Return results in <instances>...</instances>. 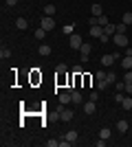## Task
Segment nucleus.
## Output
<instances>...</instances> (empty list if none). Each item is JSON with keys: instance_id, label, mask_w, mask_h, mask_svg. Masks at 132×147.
I'll list each match as a JSON object with an SVG mask.
<instances>
[{"instance_id": "obj_1", "label": "nucleus", "mask_w": 132, "mask_h": 147, "mask_svg": "<svg viewBox=\"0 0 132 147\" xmlns=\"http://www.w3.org/2000/svg\"><path fill=\"white\" fill-rule=\"evenodd\" d=\"M114 46H119V49H126L128 46V35L126 33H114Z\"/></svg>"}, {"instance_id": "obj_2", "label": "nucleus", "mask_w": 132, "mask_h": 147, "mask_svg": "<svg viewBox=\"0 0 132 147\" xmlns=\"http://www.w3.org/2000/svg\"><path fill=\"white\" fill-rule=\"evenodd\" d=\"M68 42H70V49H73V51H79V49H82V44H84V40H82V35H77V33H73Z\"/></svg>"}, {"instance_id": "obj_3", "label": "nucleus", "mask_w": 132, "mask_h": 147, "mask_svg": "<svg viewBox=\"0 0 132 147\" xmlns=\"http://www.w3.org/2000/svg\"><path fill=\"white\" fill-rule=\"evenodd\" d=\"M114 61H117V57H114L112 53H106V55H101V66H104V68H110Z\"/></svg>"}, {"instance_id": "obj_4", "label": "nucleus", "mask_w": 132, "mask_h": 147, "mask_svg": "<svg viewBox=\"0 0 132 147\" xmlns=\"http://www.w3.org/2000/svg\"><path fill=\"white\" fill-rule=\"evenodd\" d=\"M40 26H42L44 31H53V26H55V20L51 18V16H46V18L40 20Z\"/></svg>"}, {"instance_id": "obj_5", "label": "nucleus", "mask_w": 132, "mask_h": 147, "mask_svg": "<svg viewBox=\"0 0 132 147\" xmlns=\"http://www.w3.org/2000/svg\"><path fill=\"white\" fill-rule=\"evenodd\" d=\"M90 51H93V49H90V44H86V42H84V44H82V49H79L82 61H88V57H90Z\"/></svg>"}, {"instance_id": "obj_6", "label": "nucleus", "mask_w": 132, "mask_h": 147, "mask_svg": "<svg viewBox=\"0 0 132 147\" xmlns=\"http://www.w3.org/2000/svg\"><path fill=\"white\" fill-rule=\"evenodd\" d=\"M57 117L62 119L64 123H68V121H73V117H75V114H73V110H66V108H64V110L60 112V114H57Z\"/></svg>"}, {"instance_id": "obj_7", "label": "nucleus", "mask_w": 132, "mask_h": 147, "mask_svg": "<svg viewBox=\"0 0 132 147\" xmlns=\"http://www.w3.org/2000/svg\"><path fill=\"white\" fill-rule=\"evenodd\" d=\"M64 138H66V141H70L73 145H75V143L79 141V134H77L75 129H70V132H66V134H64Z\"/></svg>"}, {"instance_id": "obj_8", "label": "nucleus", "mask_w": 132, "mask_h": 147, "mask_svg": "<svg viewBox=\"0 0 132 147\" xmlns=\"http://www.w3.org/2000/svg\"><path fill=\"white\" fill-rule=\"evenodd\" d=\"M114 33H117V26H114L112 22H108V24L104 26V35H108V37H110V35H114Z\"/></svg>"}, {"instance_id": "obj_9", "label": "nucleus", "mask_w": 132, "mask_h": 147, "mask_svg": "<svg viewBox=\"0 0 132 147\" xmlns=\"http://www.w3.org/2000/svg\"><path fill=\"white\" fill-rule=\"evenodd\" d=\"M84 112H86V114H95V112H97V105H95V101H88V103H84Z\"/></svg>"}, {"instance_id": "obj_10", "label": "nucleus", "mask_w": 132, "mask_h": 147, "mask_svg": "<svg viewBox=\"0 0 132 147\" xmlns=\"http://www.w3.org/2000/svg\"><path fill=\"white\" fill-rule=\"evenodd\" d=\"M38 53H40V55H42V57H46V55H51L53 51H51V46H49V44H40Z\"/></svg>"}, {"instance_id": "obj_11", "label": "nucleus", "mask_w": 132, "mask_h": 147, "mask_svg": "<svg viewBox=\"0 0 132 147\" xmlns=\"http://www.w3.org/2000/svg\"><path fill=\"white\" fill-rule=\"evenodd\" d=\"M90 35H95V37H101V35H104V26H99V24L90 26Z\"/></svg>"}, {"instance_id": "obj_12", "label": "nucleus", "mask_w": 132, "mask_h": 147, "mask_svg": "<svg viewBox=\"0 0 132 147\" xmlns=\"http://www.w3.org/2000/svg\"><path fill=\"white\" fill-rule=\"evenodd\" d=\"M121 66L126 68V70H132V55H126L121 59Z\"/></svg>"}, {"instance_id": "obj_13", "label": "nucleus", "mask_w": 132, "mask_h": 147, "mask_svg": "<svg viewBox=\"0 0 132 147\" xmlns=\"http://www.w3.org/2000/svg\"><path fill=\"white\" fill-rule=\"evenodd\" d=\"M90 13H93V16H97V18H99V16H104V9H101V5H97V2H95V5L90 7Z\"/></svg>"}, {"instance_id": "obj_14", "label": "nucleus", "mask_w": 132, "mask_h": 147, "mask_svg": "<svg viewBox=\"0 0 132 147\" xmlns=\"http://www.w3.org/2000/svg\"><path fill=\"white\" fill-rule=\"evenodd\" d=\"M73 103H75V105H82V103H84V97H82V92L73 90Z\"/></svg>"}, {"instance_id": "obj_15", "label": "nucleus", "mask_w": 132, "mask_h": 147, "mask_svg": "<svg viewBox=\"0 0 132 147\" xmlns=\"http://www.w3.org/2000/svg\"><path fill=\"white\" fill-rule=\"evenodd\" d=\"M55 13H57L55 5H46V7H44V16H51V18H53V16H55Z\"/></svg>"}, {"instance_id": "obj_16", "label": "nucleus", "mask_w": 132, "mask_h": 147, "mask_svg": "<svg viewBox=\"0 0 132 147\" xmlns=\"http://www.w3.org/2000/svg\"><path fill=\"white\" fill-rule=\"evenodd\" d=\"M117 132L126 134V132H128V121H117Z\"/></svg>"}, {"instance_id": "obj_17", "label": "nucleus", "mask_w": 132, "mask_h": 147, "mask_svg": "<svg viewBox=\"0 0 132 147\" xmlns=\"http://www.w3.org/2000/svg\"><path fill=\"white\" fill-rule=\"evenodd\" d=\"M121 108H123V110H130L132 108V94H128V97L121 101Z\"/></svg>"}, {"instance_id": "obj_18", "label": "nucleus", "mask_w": 132, "mask_h": 147, "mask_svg": "<svg viewBox=\"0 0 132 147\" xmlns=\"http://www.w3.org/2000/svg\"><path fill=\"white\" fill-rule=\"evenodd\" d=\"M16 26H18L20 31H24L26 26H29V22H26V18H18V20H16Z\"/></svg>"}, {"instance_id": "obj_19", "label": "nucleus", "mask_w": 132, "mask_h": 147, "mask_svg": "<svg viewBox=\"0 0 132 147\" xmlns=\"http://www.w3.org/2000/svg\"><path fill=\"white\" fill-rule=\"evenodd\" d=\"M62 33H64V35H73V33H75V26H73V24H64Z\"/></svg>"}, {"instance_id": "obj_20", "label": "nucleus", "mask_w": 132, "mask_h": 147, "mask_svg": "<svg viewBox=\"0 0 132 147\" xmlns=\"http://www.w3.org/2000/svg\"><path fill=\"white\" fill-rule=\"evenodd\" d=\"M108 88H110L108 79H101V81H97V90H108Z\"/></svg>"}, {"instance_id": "obj_21", "label": "nucleus", "mask_w": 132, "mask_h": 147, "mask_svg": "<svg viewBox=\"0 0 132 147\" xmlns=\"http://www.w3.org/2000/svg\"><path fill=\"white\" fill-rule=\"evenodd\" d=\"M99 138L108 141V138H110V129H108V127H101V129H99Z\"/></svg>"}, {"instance_id": "obj_22", "label": "nucleus", "mask_w": 132, "mask_h": 147, "mask_svg": "<svg viewBox=\"0 0 132 147\" xmlns=\"http://www.w3.org/2000/svg\"><path fill=\"white\" fill-rule=\"evenodd\" d=\"M121 20H123V24H128V26H130V24H132V11H126Z\"/></svg>"}, {"instance_id": "obj_23", "label": "nucleus", "mask_w": 132, "mask_h": 147, "mask_svg": "<svg viewBox=\"0 0 132 147\" xmlns=\"http://www.w3.org/2000/svg\"><path fill=\"white\" fill-rule=\"evenodd\" d=\"M9 57H11V51L2 46V49H0V59H9Z\"/></svg>"}, {"instance_id": "obj_24", "label": "nucleus", "mask_w": 132, "mask_h": 147, "mask_svg": "<svg viewBox=\"0 0 132 147\" xmlns=\"http://www.w3.org/2000/svg\"><path fill=\"white\" fill-rule=\"evenodd\" d=\"M106 77H108V70H97V73H95V79H97V81L106 79Z\"/></svg>"}, {"instance_id": "obj_25", "label": "nucleus", "mask_w": 132, "mask_h": 147, "mask_svg": "<svg viewBox=\"0 0 132 147\" xmlns=\"http://www.w3.org/2000/svg\"><path fill=\"white\" fill-rule=\"evenodd\" d=\"M106 79H108V84H110V86H114V84H117V75H114L112 70H110V73H108V77H106Z\"/></svg>"}, {"instance_id": "obj_26", "label": "nucleus", "mask_w": 132, "mask_h": 147, "mask_svg": "<svg viewBox=\"0 0 132 147\" xmlns=\"http://www.w3.org/2000/svg\"><path fill=\"white\" fill-rule=\"evenodd\" d=\"M46 33H49V31H44L42 26H40V29L35 31V37H38V40H44V37H46Z\"/></svg>"}, {"instance_id": "obj_27", "label": "nucleus", "mask_w": 132, "mask_h": 147, "mask_svg": "<svg viewBox=\"0 0 132 147\" xmlns=\"http://www.w3.org/2000/svg\"><path fill=\"white\" fill-rule=\"evenodd\" d=\"M57 75H66V70H68V68H66V64H57Z\"/></svg>"}, {"instance_id": "obj_28", "label": "nucleus", "mask_w": 132, "mask_h": 147, "mask_svg": "<svg viewBox=\"0 0 132 147\" xmlns=\"http://www.w3.org/2000/svg\"><path fill=\"white\" fill-rule=\"evenodd\" d=\"M114 88H117V92H119V90H126V81H117Z\"/></svg>"}, {"instance_id": "obj_29", "label": "nucleus", "mask_w": 132, "mask_h": 147, "mask_svg": "<svg viewBox=\"0 0 132 147\" xmlns=\"http://www.w3.org/2000/svg\"><path fill=\"white\" fill-rule=\"evenodd\" d=\"M97 99H99V90H93V92H90V101L97 103Z\"/></svg>"}, {"instance_id": "obj_30", "label": "nucleus", "mask_w": 132, "mask_h": 147, "mask_svg": "<svg viewBox=\"0 0 132 147\" xmlns=\"http://www.w3.org/2000/svg\"><path fill=\"white\" fill-rule=\"evenodd\" d=\"M108 22H110V20H108L106 16H99V26H106Z\"/></svg>"}, {"instance_id": "obj_31", "label": "nucleus", "mask_w": 132, "mask_h": 147, "mask_svg": "<svg viewBox=\"0 0 132 147\" xmlns=\"http://www.w3.org/2000/svg\"><path fill=\"white\" fill-rule=\"evenodd\" d=\"M114 26H117V33H126V26H128V24H123V22H121V24H114Z\"/></svg>"}, {"instance_id": "obj_32", "label": "nucleus", "mask_w": 132, "mask_h": 147, "mask_svg": "<svg viewBox=\"0 0 132 147\" xmlns=\"http://www.w3.org/2000/svg\"><path fill=\"white\" fill-rule=\"evenodd\" d=\"M46 145H49V147H60V141H55V138H51V141H46Z\"/></svg>"}, {"instance_id": "obj_33", "label": "nucleus", "mask_w": 132, "mask_h": 147, "mask_svg": "<svg viewBox=\"0 0 132 147\" xmlns=\"http://www.w3.org/2000/svg\"><path fill=\"white\" fill-rule=\"evenodd\" d=\"M123 81H126V84H132V70H126V79Z\"/></svg>"}, {"instance_id": "obj_34", "label": "nucleus", "mask_w": 132, "mask_h": 147, "mask_svg": "<svg viewBox=\"0 0 132 147\" xmlns=\"http://www.w3.org/2000/svg\"><path fill=\"white\" fill-rule=\"evenodd\" d=\"M5 2H7V7H16L18 5V0H5Z\"/></svg>"}, {"instance_id": "obj_35", "label": "nucleus", "mask_w": 132, "mask_h": 147, "mask_svg": "<svg viewBox=\"0 0 132 147\" xmlns=\"http://www.w3.org/2000/svg\"><path fill=\"white\" fill-rule=\"evenodd\" d=\"M126 94H132V84H126Z\"/></svg>"}, {"instance_id": "obj_36", "label": "nucleus", "mask_w": 132, "mask_h": 147, "mask_svg": "<svg viewBox=\"0 0 132 147\" xmlns=\"http://www.w3.org/2000/svg\"><path fill=\"white\" fill-rule=\"evenodd\" d=\"M130 136H132V132H130Z\"/></svg>"}]
</instances>
